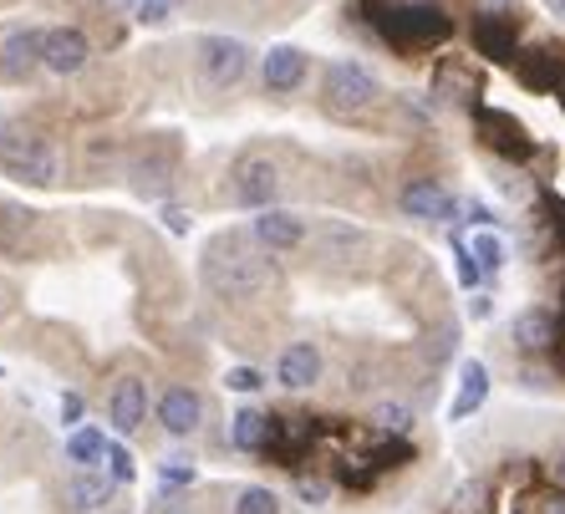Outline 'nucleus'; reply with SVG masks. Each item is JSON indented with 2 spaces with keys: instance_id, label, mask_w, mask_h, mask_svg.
<instances>
[{
  "instance_id": "ea45409f",
  "label": "nucleus",
  "mask_w": 565,
  "mask_h": 514,
  "mask_svg": "<svg viewBox=\"0 0 565 514\" xmlns=\"http://www.w3.org/2000/svg\"><path fill=\"white\" fill-rule=\"evenodd\" d=\"M489 311H494V301H489L484 290H473V296H469V317L473 321H489Z\"/></svg>"
},
{
  "instance_id": "f3484780",
  "label": "nucleus",
  "mask_w": 565,
  "mask_h": 514,
  "mask_svg": "<svg viewBox=\"0 0 565 514\" xmlns=\"http://www.w3.org/2000/svg\"><path fill=\"white\" fill-rule=\"evenodd\" d=\"M306 239V219H296L290 210H260V219H255V245L260 250H296Z\"/></svg>"
},
{
  "instance_id": "20e7f679",
  "label": "nucleus",
  "mask_w": 565,
  "mask_h": 514,
  "mask_svg": "<svg viewBox=\"0 0 565 514\" xmlns=\"http://www.w3.org/2000/svg\"><path fill=\"white\" fill-rule=\"evenodd\" d=\"M377 97H382V87L362 62H331L327 77H321V103L337 118H362Z\"/></svg>"
},
{
  "instance_id": "f257e3e1",
  "label": "nucleus",
  "mask_w": 565,
  "mask_h": 514,
  "mask_svg": "<svg viewBox=\"0 0 565 514\" xmlns=\"http://www.w3.org/2000/svg\"><path fill=\"white\" fill-rule=\"evenodd\" d=\"M377 36L393 46L397 56H418V52H434L454 36V15L434 0H393V6H372L367 15Z\"/></svg>"
},
{
  "instance_id": "c9c22d12",
  "label": "nucleus",
  "mask_w": 565,
  "mask_h": 514,
  "mask_svg": "<svg viewBox=\"0 0 565 514\" xmlns=\"http://www.w3.org/2000/svg\"><path fill=\"white\" fill-rule=\"evenodd\" d=\"M454 346H459V326H444V331H438V342L428 346V356H434V362H444Z\"/></svg>"
},
{
  "instance_id": "6ab92c4d",
  "label": "nucleus",
  "mask_w": 565,
  "mask_h": 514,
  "mask_svg": "<svg viewBox=\"0 0 565 514\" xmlns=\"http://www.w3.org/2000/svg\"><path fill=\"white\" fill-rule=\"evenodd\" d=\"M489 403V367L484 362H463L459 367V393H454V403H448V418L454 422H463V418H473V413Z\"/></svg>"
},
{
  "instance_id": "393cba45",
  "label": "nucleus",
  "mask_w": 565,
  "mask_h": 514,
  "mask_svg": "<svg viewBox=\"0 0 565 514\" xmlns=\"http://www.w3.org/2000/svg\"><path fill=\"white\" fill-rule=\"evenodd\" d=\"M372 433H393V438H408L413 433V408L408 403H377V408L367 413Z\"/></svg>"
},
{
  "instance_id": "6e6552de",
  "label": "nucleus",
  "mask_w": 565,
  "mask_h": 514,
  "mask_svg": "<svg viewBox=\"0 0 565 514\" xmlns=\"http://www.w3.org/2000/svg\"><path fill=\"white\" fill-rule=\"evenodd\" d=\"M199 66H204L210 87H235L250 72V46L235 36H204L199 41Z\"/></svg>"
},
{
  "instance_id": "09e8293b",
  "label": "nucleus",
  "mask_w": 565,
  "mask_h": 514,
  "mask_svg": "<svg viewBox=\"0 0 565 514\" xmlns=\"http://www.w3.org/2000/svg\"><path fill=\"white\" fill-rule=\"evenodd\" d=\"M561 317H565V311H561Z\"/></svg>"
},
{
  "instance_id": "a211bd4d",
  "label": "nucleus",
  "mask_w": 565,
  "mask_h": 514,
  "mask_svg": "<svg viewBox=\"0 0 565 514\" xmlns=\"http://www.w3.org/2000/svg\"><path fill=\"white\" fill-rule=\"evenodd\" d=\"M113 494H118V479L97 474V469H77V474L66 479V510H77V514L113 504Z\"/></svg>"
},
{
  "instance_id": "aec40b11",
  "label": "nucleus",
  "mask_w": 565,
  "mask_h": 514,
  "mask_svg": "<svg viewBox=\"0 0 565 514\" xmlns=\"http://www.w3.org/2000/svg\"><path fill=\"white\" fill-rule=\"evenodd\" d=\"M270 438H276V418L260 408H239L235 418H230V443H235L239 453H265L270 449Z\"/></svg>"
},
{
  "instance_id": "2eb2a0df",
  "label": "nucleus",
  "mask_w": 565,
  "mask_h": 514,
  "mask_svg": "<svg viewBox=\"0 0 565 514\" xmlns=\"http://www.w3.org/2000/svg\"><path fill=\"white\" fill-rule=\"evenodd\" d=\"M260 77H265V93H276V97L296 93V87L306 82V52L301 46H270Z\"/></svg>"
},
{
  "instance_id": "f03ea898",
  "label": "nucleus",
  "mask_w": 565,
  "mask_h": 514,
  "mask_svg": "<svg viewBox=\"0 0 565 514\" xmlns=\"http://www.w3.org/2000/svg\"><path fill=\"white\" fill-rule=\"evenodd\" d=\"M204 280L224 301H245V296H260L270 286V260H265V250H255L250 239L224 235L204 255Z\"/></svg>"
},
{
  "instance_id": "1a4fd4ad",
  "label": "nucleus",
  "mask_w": 565,
  "mask_h": 514,
  "mask_svg": "<svg viewBox=\"0 0 565 514\" xmlns=\"http://www.w3.org/2000/svg\"><path fill=\"white\" fill-rule=\"evenodd\" d=\"M510 342L520 356H551L555 342H561V317L551 306H525L510 326Z\"/></svg>"
},
{
  "instance_id": "a18cd8bd",
  "label": "nucleus",
  "mask_w": 565,
  "mask_h": 514,
  "mask_svg": "<svg viewBox=\"0 0 565 514\" xmlns=\"http://www.w3.org/2000/svg\"><path fill=\"white\" fill-rule=\"evenodd\" d=\"M169 6H184V0H169Z\"/></svg>"
},
{
  "instance_id": "4c0bfd02",
  "label": "nucleus",
  "mask_w": 565,
  "mask_h": 514,
  "mask_svg": "<svg viewBox=\"0 0 565 514\" xmlns=\"http://www.w3.org/2000/svg\"><path fill=\"white\" fill-rule=\"evenodd\" d=\"M463 214H469V225H479V229L500 225V219H494V210H489V204H463Z\"/></svg>"
},
{
  "instance_id": "2f4dec72",
  "label": "nucleus",
  "mask_w": 565,
  "mask_h": 514,
  "mask_svg": "<svg viewBox=\"0 0 565 514\" xmlns=\"http://www.w3.org/2000/svg\"><path fill=\"white\" fill-rule=\"evenodd\" d=\"M158 479H163V484H194L199 479V469H194V459H163L158 463Z\"/></svg>"
},
{
  "instance_id": "72a5a7b5",
  "label": "nucleus",
  "mask_w": 565,
  "mask_h": 514,
  "mask_svg": "<svg viewBox=\"0 0 565 514\" xmlns=\"http://www.w3.org/2000/svg\"><path fill=\"white\" fill-rule=\"evenodd\" d=\"M224 383L235 387V393H260L265 387V377L255 367H230V377H224Z\"/></svg>"
},
{
  "instance_id": "9d476101",
  "label": "nucleus",
  "mask_w": 565,
  "mask_h": 514,
  "mask_svg": "<svg viewBox=\"0 0 565 514\" xmlns=\"http://www.w3.org/2000/svg\"><path fill=\"white\" fill-rule=\"evenodd\" d=\"M514 77L525 82L530 93H561L565 87V46L545 41V46H530L514 62Z\"/></svg>"
},
{
  "instance_id": "7ed1b4c3",
  "label": "nucleus",
  "mask_w": 565,
  "mask_h": 514,
  "mask_svg": "<svg viewBox=\"0 0 565 514\" xmlns=\"http://www.w3.org/2000/svg\"><path fill=\"white\" fill-rule=\"evenodd\" d=\"M0 169L11 173V179H21V184H56V153L52 143L41 138V132L21 128V122H11V128H0Z\"/></svg>"
},
{
  "instance_id": "473e14b6",
  "label": "nucleus",
  "mask_w": 565,
  "mask_h": 514,
  "mask_svg": "<svg viewBox=\"0 0 565 514\" xmlns=\"http://www.w3.org/2000/svg\"><path fill=\"white\" fill-rule=\"evenodd\" d=\"M103 463H107V474L118 479V484H128V479L138 474V469H132V453L122 449V443H107V459Z\"/></svg>"
},
{
  "instance_id": "b1692460",
  "label": "nucleus",
  "mask_w": 565,
  "mask_h": 514,
  "mask_svg": "<svg viewBox=\"0 0 565 514\" xmlns=\"http://www.w3.org/2000/svg\"><path fill=\"white\" fill-rule=\"evenodd\" d=\"M66 459L77 463V469H97V463L107 459V433L103 428H72V438H66Z\"/></svg>"
},
{
  "instance_id": "cd10ccee",
  "label": "nucleus",
  "mask_w": 565,
  "mask_h": 514,
  "mask_svg": "<svg viewBox=\"0 0 565 514\" xmlns=\"http://www.w3.org/2000/svg\"><path fill=\"white\" fill-rule=\"evenodd\" d=\"M473 260H479V270H484V276H500L504 270V245L494 235H473Z\"/></svg>"
},
{
  "instance_id": "c756f323",
  "label": "nucleus",
  "mask_w": 565,
  "mask_h": 514,
  "mask_svg": "<svg viewBox=\"0 0 565 514\" xmlns=\"http://www.w3.org/2000/svg\"><path fill=\"white\" fill-rule=\"evenodd\" d=\"M540 210H545V225H551L555 250H565V199L561 194H540Z\"/></svg>"
},
{
  "instance_id": "bb28decb",
  "label": "nucleus",
  "mask_w": 565,
  "mask_h": 514,
  "mask_svg": "<svg viewBox=\"0 0 565 514\" xmlns=\"http://www.w3.org/2000/svg\"><path fill=\"white\" fill-rule=\"evenodd\" d=\"M331 489H337V479L331 474H296V500L311 504V510L331 504Z\"/></svg>"
},
{
  "instance_id": "4468645a",
  "label": "nucleus",
  "mask_w": 565,
  "mask_h": 514,
  "mask_svg": "<svg viewBox=\"0 0 565 514\" xmlns=\"http://www.w3.org/2000/svg\"><path fill=\"white\" fill-rule=\"evenodd\" d=\"M199 418H204V397H199L194 387H169V393L158 397V422H163L173 438L194 433Z\"/></svg>"
},
{
  "instance_id": "412c9836",
  "label": "nucleus",
  "mask_w": 565,
  "mask_h": 514,
  "mask_svg": "<svg viewBox=\"0 0 565 514\" xmlns=\"http://www.w3.org/2000/svg\"><path fill=\"white\" fill-rule=\"evenodd\" d=\"M41 52H46V31H36V26L11 31V36H6V72L21 77V72L41 66Z\"/></svg>"
},
{
  "instance_id": "dca6fc26",
  "label": "nucleus",
  "mask_w": 565,
  "mask_h": 514,
  "mask_svg": "<svg viewBox=\"0 0 565 514\" xmlns=\"http://www.w3.org/2000/svg\"><path fill=\"white\" fill-rule=\"evenodd\" d=\"M107 418H113L118 433H138L148 418V387L138 383V377H122V383L113 387V397H107Z\"/></svg>"
},
{
  "instance_id": "ddd939ff",
  "label": "nucleus",
  "mask_w": 565,
  "mask_h": 514,
  "mask_svg": "<svg viewBox=\"0 0 565 514\" xmlns=\"http://www.w3.org/2000/svg\"><path fill=\"white\" fill-rule=\"evenodd\" d=\"M87 56H93V46H87V36H82L77 26L46 31V52H41V66H46V72L72 77V72H82V66H87Z\"/></svg>"
},
{
  "instance_id": "4be33fe9",
  "label": "nucleus",
  "mask_w": 565,
  "mask_h": 514,
  "mask_svg": "<svg viewBox=\"0 0 565 514\" xmlns=\"http://www.w3.org/2000/svg\"><path fill=\"white\" fill-rule=\"evenodd\" d=\"M448 510L454 514H500V484H494V479H463Z\"/></svg>"
},
{
  "instance_id": "7c9ffc66",
  "label": "nucleus",
  "mask_w": 565,
  "mask_h": 514,
  "mask_svg": "<svg viewBox=\"0 0 565 514\" xmlns=\"http://www.w3.org/2000/svg\"><path fill=\"white\" fill-rule=\"evenodd\" d=\"M530 514H565V489L561 484H545L530 494Z\"/></svg>"
},
{
  "instance_id": "58836bf2",
  "label": "nucleus",
  "mask_w": 565,
  "mask_h": 514,
  "mask_svg": "<svg viewBox=\"0 0 565 514\" xmlns=\"http://www.w3.org/2000/svg\"><path fill=\"white\" fill-rule=\"evenodd\" d=\"M62 422L82 428V397H77V393H66V397H62Z\"/></svg>"
},
{
  "instance_id": "39448f33",
  "label": "nucleus",
  "mask_w": 565,
  "mask_h": 514,
  "mask_svg": "<svg viewBox=\"0 0 565 514\" xmlns=\"http://www.w3.org/2000/svg\"><path fill=\"white\" fill-rule=\"evenodd\" d=\"M473 132H479V143L504 163H530L535 159V138H530V128L514 118V113H504V107H473Z\"/></svg>"
},
{
  "instance_id": "f704fd0d",
  "label": "nucleus",
  "mask_w": 565,
  "mask_h": 514,
  "mask_svg": "<svg viewBox=\"0 0 565 514\" xmlns=\"http://www.w3.org/2000/svg\"><path fill=\"white\" fill-rule=\"evenodd\" d=\"M138 21H143V26H163V21H169V0H143V6H138Z\"/></svg>"
},
{
  "instance_id": "e433bc0d",
  "label": "nucleus",
  "mask_w": 565,
  "mask_h": 514,
  "mask_svg": "<svg viewBox=\"0 0 565 514\" xmlns=\"http://www.w3.org/2000/svg\"><path fill=\"white\" fill-rule=\"evenodd\" d=\"M163 225H169L173 235H189V225H194V219H189V210H179V204H169V210H163Z\"/></svg>"
},
{
  "instance_id": "79ce46f5",
  "label": "nucleus",
  "mask_w": 565,
  "mask_h": 514,
  "mask_svg": "<svg viewBox=\"0 0 565 514\" xmlns=\"http://www.w3.org/2000/svg\"><path fill=\"white\" fill-rule=\"evenodd\" d=\"M479 11H514V0H473Z\"/></svg>"
},
{
  "instance_id": "c85d7f7f",
  "label": "nucleus",
  "mask_w": 565,
  "mask_h": 514,
  "mask_svg": "<svg viewBox=\"0 0 565 514\" xmlns=\"http://www.w3.org/2000/svg\"><path fill=\"white\" fill-rule=\"evenodd\" d=\"M454 276H459V286H463V290H473L479 280H484V270H479L473 250H469V245H459V239H454Z\"/></svg>"
},
{
  "instance_id": "9b49d317",
  "label": "nucleus",
  "mask_w": 565,
  "mask_h": 514,
  "mask_svg": "<svg viewBox=\"0 0 565 514\" xmlns=\"http://www.w3.org/2000/svg\"><path fill=\"white\" fill-rule=\"evenodd\" d=\"M280 189V173L270 159H239L235 163V199L250 204V210H270Z\"/></svg>"
},
{
  "instance_id": "c03bdc74",
  "label": "nucleus",
  "mask_w": 565,
  "mask_h": 514,
  "mask_svg": "<svg viewBox=\"0 0 565 514\" xmlns=\"http://www.w3.org/2000/svg\"><path fill=\"white\" fill-rule=\"evenodd\" d=\"M545 6H551V11H555V15H565V0H545Z\"/></svg>"
},
{
  "instance_id": "f8f14e48",
  "label": "nucleus",
  "mask_w": 565,
  "mask_h": 514,
  "mask_svg": "<svg viewBox=\"0 0 565 514\" xmlns=\"http://www.w3.org/2000/svg\"><path fill=\"white\" fill-rule=\"evenodd\" d=\"M276 383L290 393H306V387L321 383V346L316 342H290L276 362Z\"/></svg>"
},
{
  "instance_id": "a878e982",
  "label": "nucleus",
  "mask_w": 565,
  "mask_h": 514,
  "mask_svg": "<svg viewBox=\"0 0 565 514\" xmlns=\"http://www.w3.org/2000/svg\"><path fill=\"white\" fill-rule=\"evenodd\" d=\"M235 514H280V494L265 484H250L235 494Z\"/></svg>"
},
{
  "instance_id": "de8ad7c7",
  "label": "nucleus",
  "mask_w": 565,
  "mask_h": 514,
  "mask_svg": "<svg viewBox=\"0 0 565 514\" xmlns=\"http://www.w3.org/2000/svg\"><path fill=\"white\" fill-rule=\"evenodd\" d=\"M0 377H6V367H0Z\"/></svg>"
},
{
  "instance_id": "0eeeda50",
  "label": "nucleus",
  "mask_w": 565,
  "mask_h": 514,
  "mask_svg": "<svg viewBox=\"0 0 565 514\" xmlns=\"http://www.w3.org/2000/svg\"><path fill=\"white\" fill-rule=\"evenodd\" d=\"M397 210L408 214V219H428V225H448V219H459L463 204L448 194L438 179H408L403 194H397Z\"/></svg>"
},
{
  "instance_id": "5701e85b",
  "label": "nucleus",
  "mask_w": 565,
  "mask_h": 514,
  "mask_svg": "<svg viewBox=\"0 0 565 514\" xmlns=\"http://www.w3.org/2000/svg\"><path fill=\"white\" fill-rule=\"evenodd\" d=\"M434 93L438 97H454V103L479 107V103H473V97H479V77H473L463 62H444V66H438V77H434Z\"/></svg>"
},
{
  "instance_id": "a19ab883",
  "label": "nucleus",
  "mask_w": 565,
  "mask_h": 514,
  "mask_svg": "<svg viewBox=\"0 0 565 514\" xmlns=\"http://www.w3.org/2000/svg\"><path fill=\"white\" fill-rule=\"evenodd\" d=\"M551 484H561V489H565V449L555 453V463H551Z\"/></svg>"
},
{
  "instance_id": "423d86ee",
  "label": "nucleus",
  "mask_w": 565,
  "mask_h": 514,
  "mask_svg": "<svg viewBox=\"0 0 565 514\" xmlns=\"http://www.w3.org/2000/svg\"><path fill=\"white\" fill-rule=\"evenodd\" d=\"M473 52L484 62L514 66L520 62V15L510 11H479L473 15Z\"/></svg>"
},
{
  "instance_id": "37998d69",
  "label": "nucleus",
  "mask_w": 565,
  "mask_h": 514,
  "mask_svg": "<svg viewBox=\"0 0 565 514\" xmlns=\"http://www.w3.org/2000/svg\"><path fill=\"white\" fill-rule=\"evenodd\" d=\"M551 356H555V367L565 372V317H561V342H555V352H551Z\"/></svg>"
},
{
  "instance_id": "49530a36",
  "label": "nucleus",
  "mask_w": 565,
  "mask_h": 514,
  "mask_svg": "<svg viewBox=\"0 0 565 514\" xmlns=\"http://www.w3.org/2000/svg\"><path fill=\"white\" fill-rule=\"evenodd\" d=\"M514 514H530V510H514Z\"/></svg>"
}]
</instances>
